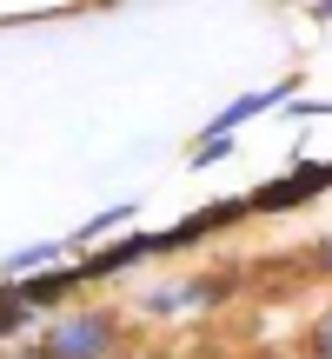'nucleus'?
Segmentation results:
<instances>
[{"instance_id":"1","label":"nucleus","mask_w":332,"mask_h":359,"mask_svg":"<svg viewBox=\"0 0 332 359\" xmlns=\"http://www.w3.org/2000/svg\"><path fill=\"white\" fill-rule=\"evenodd\" d=\"M113 333H120L113 313H100V306L93 313H67V320H53V333H47L40 353L47 359H106L113 353Z\"/></svg>"},{"instance_id":"2","label":"nucleus","mask_w":332,"mask_h":359,"mask_svg":"<svg viewBox=\"0 0 332 359\" xmlns=\"http://www.w3.org/2000/svg\"><path fill=\"white\" fill-rule=\"evenodd\" d=\"M312 359H332V313L312 320Z\"/></svg>"},{"instance_id":"3","label":"nucleus","mask_w":332,"mask_h":359,"mask_svg":"<svg viewBox=\"0 0 332 359\" xmlns=\"http://www.w3.org/2000/svg\"><path fill=\"white\" fill-rule=\"evenodd\" d=\"M312 266H319V273H332V233H326L319 246H312Z\"/></svg>"},{"instance_id":"4","label":"nucleus","mask_w":332,"mask_h":359,"mask_svg":"<svg viewBox=\"0 0 332 359\" xmlns=\"http://www.w3.org/2000/svg\"><path fill=\"white\" fill-rule=\"evenodd\" d=\"M27 359H47V353H27Z\"/></svg>"}]
</instances>
